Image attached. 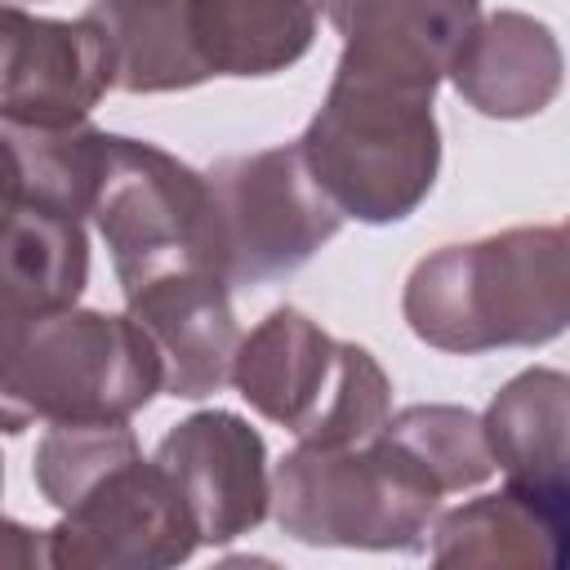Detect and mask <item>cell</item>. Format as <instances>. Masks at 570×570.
<instances>
[{
    "label": "cell",
    "instance_id": "1",
    "mask_svg": "<svg viewBox=\"0 0 570 570\" xmlns=\"http://www.w3.org/2000/svg\"><path fill=\"white\" fill-rule=\"evenodd\" d=\"M401 316L419 343L450 356L561 338L570 321L566 227H503L423 254L405 276Z\"/></svg>",
    "mask_w": 570,
    "mask_h": 570
},
{
    "label": "cell",
    "instance_id": "2",
    "mask_svg": "<svg viewBox=\"0 0 570 570\" xmlns=\"http://www.w3.org/2000/svg\"><path fill=\"white\" fill-rule=\"evenodd\" d=\"M436 94L334 67L330 89L294 138L303 165L343 218L365 227L405 223L436 187Z\"/></svg>",
    "mask_w": 570,
    "mask_h": 570
},
{
    "label": "cell",
    "instance_id": "3",
    "mask_svg": "<svg viewBox=\"0 0 570 570\" xmlns=\"http://www.w3.org/2000/svg\"><path fill=\"white\" fill-rule=\"evenodd\" d=\"M160 392V356L129 312L62 307L0 347V432L129 423Z\"/></svg>",
    "mask_w": 570,
    "mask_h": 570
},
{
    "label": "cell",
    "instance_id": "4",
    "mask_svg": "<svg viewBox=\"0 0 570 570\" xmlns=\"http://www.w3.org/2000/svg\"><path fill=\"white\" fill-rule=\"evenodd\" d=\"M445 490L383 428L352 445L298 441L272 472L276 525L307 548L414 552L423 548Z\"/></svg>",
    "mask_w": 570,
    "mask_h": 570
},
{
    "label": "cell",
    "instance_id": "5",
    "mask_svg": "<svg viewBox=\"0 0 570 570\" xmlns=\"http://www.w3.org/2000/svg\"><path fill=\"white\" fill-rule=\"evenodd\" d=\"M232 387L267 423L307 445H352L392 414V379L361 343L325 334L298 307H272L240 334Z\"/></svg>",
    "mask_w": 570,
    "mask_h": 570
},
{
    "label": "cell",
    "instance_id": "6",
    "mask_svg": "<svg viewBox=\"0 0 570 570\" xmlns=\"http://www.w3.org/2000/svg\"><path fill=\"white\" fill-rule=\"evenodd\" d=\"M89 218L111 249L120 294H134L138 285L178 267L218 272L209 178L147 138L107 134Z\"/></svg>",
    "mask_w": 570,
    "mask_h": 570
},
{
    "label": "cell",
    "instance_id": "7",
    "mask_svg": "<svg viewBox=\"0 0 570 570\" xmlns=\"http://www.w3.org/2000/svg\"><path fill=\"white\" fill-rule=\"evenodd\" d=\"M205 178L214 200V263L227 285H263L298 272L347 223L294 142L223 156Z\"/></svg>",
    "mask_w": 570,
    "mask_h": 570
},
{
    "label": "cell",
    "instance_id": "8",
    "mask_svg": "<svg viewBox=\"0 0 570 570\" xmlns=\"http://www.w3.org/2000/svg\"><path fill=\"white\" fill-rule=\"evenodd\" d=\"M200 548L174 481L142 450L102 468L45 530L53 570H165Z\"/></svg>",
    "mask_w": 570,
    "mask_h": 570
},
{
    "label": "cell",
    "instance_id": "9",
    "mask_svg": "<svg viewBox=\"0 0 570 570\" xmlns=\"http://www.w3.org/2000/svg\"><path fill=\"white\" fill-rule=\"evenodd\" d=\"M107 89V49L85 18H40L0 0V125H85Z\"/></svg>",
    "mask_w": 570,
    "mask_h": 570
},
{
    "label": "cell",
    "instance_id": "10",
    "mask_svg": "<svg viewBox=\"0 0 570 570\" xmlns=\"http://www.w3.org/2000/svg\"><path fill=\"white\" fill-rule=\"evenodd\" d=\"M151 459L183 494L196 534L209 548L258 530L272 512L267 441L232 410H196L178 419Z\"/></svg>",
    "mask_w": 570,
    "mask_h": 570
},
{
    "label": "cell",
    "instance_id": "11",
    "mask_svg": "<svg viewBox=\"0 0 570 570\" xmlns=\"http://www.w3.org/2000/svg\"><path fill=\"white\" fill-rule=\"evenodd\" d=\"M125 312L160 356L165 396L205 401L232 383L240 325L232 312V285L214 267L165 272L125 294Z\"/></svg>",
    "mask_w": 570,
    "mask_h": 570
},
{
    "label": "cell",
    "instance_id": "12",
    "mask_svg": "<svg viewBox=\"0 0 570 570\" xmlns=\"http://www.w3.org/2000/svg\"><path fill=\"white\" fill-rule=\"evenodd\" d=\"M321 13L343 36L334 67L436 94L481 0H321Z\"/></svg>",
    "mask_w": 570,
    "mask_h": 570
},
{
    "label": "cell",
    "instance_id": "13",
    "mask_svg": "<svg viewBox=\"0 0 570 570\" xmlns=\"http://www.w3.org/2000/svg\"><path fill=\"white\" fill-rule=\"evenodd\" d=\"M561 40L548 22L521 9H494L476 18L445 67V80L472 111L490 120H525L552 107L561 94Z\"/></svg>",
    "mask_w": 570,
    "mask_h": 570
},
{
    "label": "cell",
    "instance_id": "14",
    "mask_svg": "<svg viewBox=\"0 0 570 570\" xmlns=\"http://www.w3.org/2000/svg\"><path fill=\"white\" fill-rule=\"evenodd\" d=\"M89 236L80 218L13 200L0 209V347L49 312L80 303Z\"/></svg>",
    "mask_w": 570,
    "mask_h": 570
},
{
    "label": "cell",
    "instance_id": "15",
    "mask_svg": "<svg viewBox=\"0 0 570 570\" xmlns=\"http://www.w3.org/2000/svg\"><path fill=\"white\" fill-rule=\"evenodd\" d=\"M481 432L508 485L570 508V379L552 365L512 374L485 405Z\"/></svg>",
    "mask_w": 570,
    "mask_h": 570
},
{
    "label": "cell",
    "instance_id": "16",
    "mask_svg": "<svg viewBox=\"0 0 570 570\" xmlns=\"http://www.w3.org/2000/svg\"><path fill=\"white\" fill-rule=\"evenodd\" d=\"M428 557L436 566H566L570 508L503 485L499 494H476L432 521Z\"/></svg>",
    "mask_w": 570,
    "mask_h": 570
},
{
    "label": "cell",
    "instance_id": "17",
    "mask_svg": "<svg viewBox=\"0 0 570 570\" xmlns=\"http://www.w3.org/2000/svg\"><path fill=\"white\" fill-rule=\"evenodd\" d=\"M321 0H187V36L200 71L263 80L289 71L316 45Z\"/></svg>",
    "mask_w": 570,
    "mask_h": 570
},
{
    "label": "cell",
    "instance_id": "18",
    "mask_svg": "<svg viewBox=\"0 0 570 570\" xmlns=\"http://www.w3.org/2000/svg\"><path fill=\"white\" fill-rule=\"evenodd\" d=\"M111 67L120 94H183L205 85L187 36V0H89L80 13Z\"/></svg>",
    "mask_w": 570,
    "mask_h": 570
},
{
    "label": "cell",
    "instance_id": "19",
    "mask_svg": "<svg viewBox=\"0 0 570 570\" xmlns=\"http://www.w3.org/2000/svg\"><path fill=\"white\" fill-rule=\"evenodd\" d=\"M0 151L9 169V205H45L67 218H89L102 156H107V129L67 125V129H9L0 125Z\"/></svg>",
    "mask_w": 570,
    "mask_h": 570
},
{
    "label": "cell",
    "instance_id": "20",
    "mask_svg": "<svg viewBox=\"0 0 570 570\" xmlns=\"http://www.w3.org/2000/svg\"><path fill=\"white\" fill-rule=\"evenodd\" d=\"M383 432L401 441L445 494L476 490L494 476V459L481 432V414L468 405H445V401H419L383 419Z\"/></svg>",
    "mask_w": 570,
    "mask_h": 570
},
{
    "label": "cell",
    "instance_id": "21",
    "mask_svg": "<svg viewBox=\"0 0 570 570\" xmlns=\"http://www.w3.org/2000/svg\"><path fill=\"white\" fill-rule=\"evenodd\" d=\"M0 566H45V530L0 517Z\"/></svg>",
    "mask_w": 570,
    "mask_h": 570
},
{
    "label": "cell",
    "instance_id": "22",
    "mask_svg": "<svg viewBox=\"0 0 570 570\" xmlns=\"http://www.w3.org/2000/svg\"><path fill=\"white\" fill-rule=\"evenodd\" d=\"M9 205V169H4V151H0V209Z\"/></svg>",
    "mask_w": 570,
    "mask_h": 570
},
{
    "label": "cell",
    "instance_id": "23",
    "mask_svg": "<svg viewBox=\"0 0 570 570\" xmlns=\"http://www.w3.org/2000/svg\"><path fill=\"white\" fill-rule=\"evenodd\" d=\"M0 490H4V459H0Z\"/></svg>",
    "mask_w": 570,
    "mask_h": 570
}]
</instances>
